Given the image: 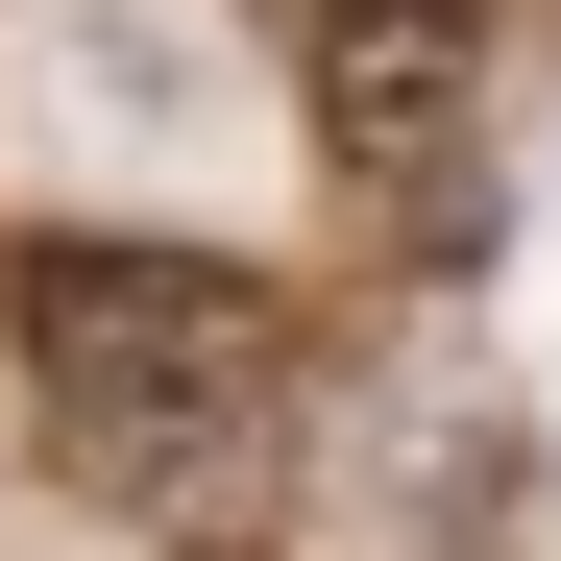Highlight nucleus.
<instances>
[{"label":"nucleus","mask_w":561,"mask_h":561,"mask_svg":"<svg viewBox=\"0 0 561 561\" xmlns=\"http://www.w3.org/2000/svg\"><path fill=\"white\" fill-rule=\"evenodd\" d=\"M0 342H25V415L99 463V489H147V463L244 439V415H268V366H294L268 268L147 244V220H49V244H0Z\"/></svg>","instance_id":"1"},{"label":"nucleus","mask_w":561,"mask_h":561,"mask_svg":"<svg viewBox=\"0 0 561 561\" xmlns=\"http://www.w3.org/2000/svg\"><path fill=\"white\" fill-rule=\"evenodd\" d=\"M294 99H318L342 171H439L463 99H489V0H439V25H318V49H294Z\"/></svg>","instance_id":"2"},{"label":"nucleus","mask_w":561,"mask_h":561,"mask_svg":"<svg viewBox=\"0 0 561 561\" xmlns=\"http://www.w3.org/2000/svg\"><path fill=\"white\" fill-rule=\"evenodd\" d=\"M268 49H318V25H439V0H244Z\"/></svg>","instance_id":"3"}]
</instances>
